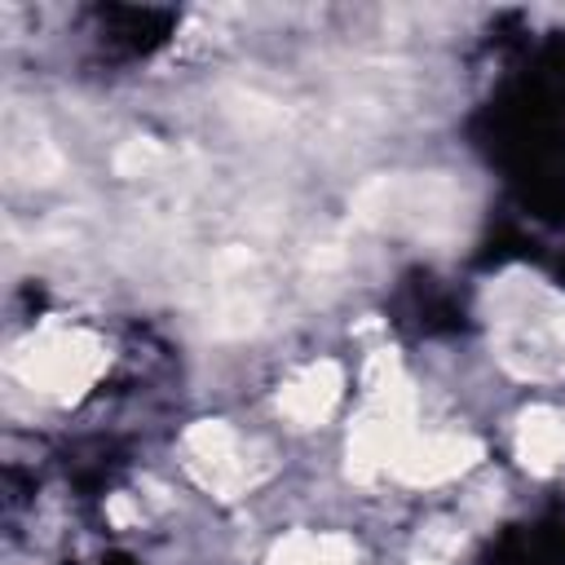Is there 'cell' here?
<instances>
[{
	"label": "cell",
	"mask_w": 565,
	"mask_h": 565,
	"mask_svg": "<svg viewBox=\"0 0 565 565\" xmlns=\"http://www.w3.org/2000/svg\"><path fill=\"white\" fill-rule=\"evenodd\" d=\"M415 437V393L393 353L366 362V402L349 433V477L375 481L393 472L397 450Z\"/></svg>",
	"instance_id": "cell-1"
},
{
	"label": "cell",
	"mask_w": 565,
	"mask_h": 565,
	"mask_svg": "<svg viewBox=\"0 0 565 565\" xmlns=\"http://www.w3.org/2000/svg\"><path fill=\"white\" fill-rule=\"evenodd\" d=\"M455 547H459V534L446 525H433V530H424V539L415 547V565H450Z\"/></svg>",
	"instance_id": "cell-8"
},
{
	"label": "cell",
	"mask_w": 565,
	"mask_h": 565,
	"mask_svg": "<svg viewBox=\"0 0 565 565\" xmlns=\"http://www.w3.org/2000/svg\"><path fill=\"white\" fill-rule=\"evenodd\" d=\"M340 393H344V371H340V362L318 358V362L300 366V371L278 388V411H282V419H291L296 428H313V424H322V419L335 411Z\"/></svg>",
	"instance_id": "cell-5"
},
{
	"label": "cell",
	"mask_w": 565,
	"mask_h": 565,
	"mask_svg": "<svg viewBox=\"0 0 565 565\" xmlns=\"http://www.w3.org/2000/svg\"><path fill=\"white\" fill-rule=\"evenodd\" d=\"M106 512H110V516H115V521H119V525H128V521H132V503H128V499H124V494H115V499H110V508H106Z\"/></svg>",
	"instance_id": "cell-10"
},
{
	"label": "cell",
	"mask_w": 565,
	"mask_h": 565,
	"mask_svg": "<svg viewBox=\"0 0 565 565\" xmlns=\"http://www.w3.org/2000/svg\"><path fill=\"white\" fill-rule=\"evenodd\" d=\"M154 159H159V146H154V141H128V146L119 150V159H115V168L132 177V172H146V168H150Z\"/></svg>",
	"instance_id": "cell-9"
},
{
	"label": "cell",
	"mask_w": 565,
	"mask_h": 565,
	"mask_svg": "<svg viewBox=\"0 0 565 565\" xmlns=\"http://www.w3.org/2000/svg\"><path fill=\"white\" fill-rule=\"evenodd\" d=\"M516 455L534 472L556 468L565 459V411H552V406L525 411L521 428H516Z\"/></svg>",
	"instance_id": "cell-6"
},
{
	"label": "cell",
	"mask_w": 565,
	"mask_h": 565,
	"mask_svg": "<svg viewBox=\"0 0 565 565\" xmlns=\"http://www.w3.org/2000/svg\"><path fill=\"white\" fill-rule=\"evenodd\" d=\"M481 459V441L463 437V433H415L397 459H393V477L406 486H441L459 472H468Z\"/></svg>",
	"instance_id": "cell-4"
},
{
	"label": "cell",
	"mask_w": 565,
	"mask_h": 565,
	"mask_svg": "<svg viewBox=\"0 0 565 565\" xmlns=\"http://www.w3.org/2000/svg\"><path fill=\"white\" fill-rule=\"evenodd\" d=\"M13 371L49 397H75L106 371V344L79 327H44L13 353Z\"/></svg>",
	"instance_id": "cell-2"
},
{
	"label": "cell",
	"mask_w": 565,
	"mask_h": 565,
	"mask_svg": "<svg viewBox=\"0 0 565 565\" xmlns=\"http://www.w3.org/2000/svg\"><path fill=\"white\" fill-rule=\"evenodd\" d=\"M185 455H190L194 481L221 499H238L243 490H252L265 477V463L247 459L243 441L234 437V428L225 419H199L185 433Z\"/></svg>",
	"instance_id": "cell-3"
},
{
	"label": "cell",
	"mask_w": 565,
	"mask_h": 565,
	"mask_svg": "<svg viewBox=\"0 0 565 565\" xmlns=\"http://www.w3.org/2000/svg\"><path fill=\"white\" fill-rule=\"evenodd\" d=\"M269 565H358V547L344 534H313V530H291L287 539L274 543Z\"/></svg>",
	"instance_id": "cell-7"
}]
</instances>
